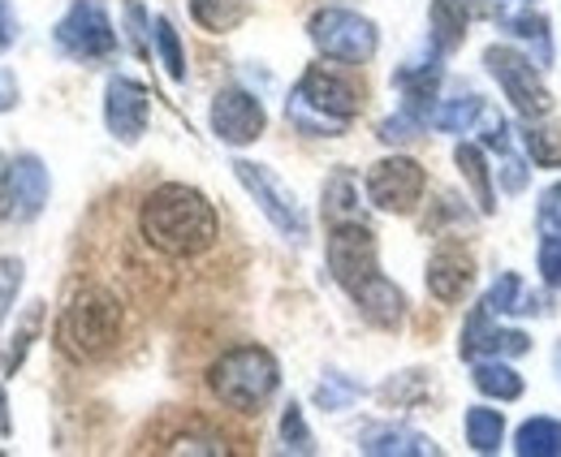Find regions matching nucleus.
<instances>
[{"label": "nucleus", "instance_id": "obj_1", "mask_svg": "<svg viewBox=\"0 0 561 457\" xmlns=\"http://www.w3.org/2000/svg\"><path fill=\"white\" fill-rule=\"evenodd\" d=\"M139 233L164 260H195L220 238V216L204 191L182 186V182H164L142 198Z\"/></svg>", "mask_w": 561, "mask_h": 457}, {"label": "nucleus", "instance_id": "obj_2", "mask_svg": "<svg viewBox=\"0 0 561 457\" xmlns=\"http://www.w3.org/2000/svg\"><path fill=\"white\" fill-rule=\"evenodd\" d=\"M126 311L108 289H82L57 320V350L70 363H100L117 350Z\"/></svg>", "mask_w": 561, "mask_h": 457}, {"label": "nucleus", "instance_id": "obj_3", "mask_svg": "<svg viewBox=\"0 0 561 457\" xmlns=\"http://www.w3.org/2000/svg\"><path fill=\"white\" fill-rule=\"evenodd\" d=\"M280 385L277 358L264 345H233L208 367V389L225 410L260 414Z\"/></svg>", "mask_w": 561, "mask_h": 457}, {"label": "nucleus", "instance_id": "obj_4", "mask_svg": "<svg viewBox=\"0 0 561 457\" xmlns=\"http://www.w3.org/2000/svg\"><path fill=\"white\" fill-rule=\"evenodd\" d=\"M354 113H358V91L329 66L307 69V73L298 78L294 95L285 100L289 126H298V134H311V138L342 134V126L354 122Z\"/></svg>", "mask_w": 561, "mask_h": 457}, {"label": "nucleus", "instance_id": "obj_5", "mask_svg": "<svg viewBox=\"0 0 561 457\" xmlns=\"http://www.w3.org/2000/svg\"><path fill=\"white\" fill-rule=\"evenodd\" d=\"M307 35H311V44L329 61H342V66L371 61L376 57V44H380L376 22L363 18V13H354V9H320V13H311Z\"/></svg>", "mask_w": 561, "mask_h": 457}, {"label": "nucleus", "instance_id": "obj_6", "mask_svg": "<svg viewBox=\"0 0 561 457\" xmlns=\"http://www.w3.org/2000/svg\"><path fill=\"white\" fill-rule=\"evenodd\" d=\"M233 173H238V182L251 191V198L260 203V212L273 220V229H280L289 242H307V229H311V225H307V212H302L298 195L280 182L268 164L233 160Z\"/></svg>", "mask_w": 561, "mask_h": 457}, {"label": "nucleus", "instance_id": "obj_7", "mask_svg": "<svg viewBox=\"0 0 561 457\" xmlns=\"http://www.w3.org/2000/svg\"><path fill=\"white\" fill-rule=\"evenodd\" d=\"M484 66H489V73L501 82L505 100H510L527 122H536V117L549 113L553 95L545 91L540 69H536L531 57H523V53H514V48H505V44H492V48H484Z\"/></svg>", "mask_w": 561, "mask_h": 457}, {"label": "nucleus", "instance_id": "obj_8", "mask_svg": "<svg viewBox=\"0 0 561 457\" xmlns=\"http://www.w3.org/2000/svg\"><path fill=\"white\" fill-rule=\"evenodd\" d=\"M57 48L78 61H104L117 53V31L100 0H73L70 13L57 22Z\"/></svg>", "mask_w": 561, "mask_h": 457}, {"label": "nucleus", "instance_id": "obj_9", "mask_svg": "<svg viewBox=\"0 0 561 457\" xmlns=\"http://www.w3.org/2000/svg\"><path fill=\"white\" fill-rule=\"evenodd\" d=\"M367 198L380 207V212H393V216H411L420 207L423 191H427V173H423L420 160L411 156H385L367 169Z\"/></svg>", "mask_w": 561, "mask_h": 457}, {"label": "nucleus", "instance_id": "obj_10", "mask_svg": "<svg viewBox=\"0 0 561 457\" xmlns=\"http://www.w3.org/2000/svg\"><path fill=\"white\" fill-rule=\"evenodd\" d=\"M329 272L333 281L354 294L358 285H367L380 263H376V233L363 225V220H337L329 229Z\"/></svg>", "mask_w": 561, "mask_h": 457}, {"label": "nucleus", "instance_id": "obj_11", "mask_svg": "<svg viewBox=\"0 0 561 457\" xmlns=\"http://www.w3.org/2000/svg\"><path fill=\"white\" fill-rule=\"evenodd\" d=\"M264 126H268V113H264V104H260L251 91L225 87V91L211 100V134H216L220 142L247 147V142H255V138L264 134Z\"/></svg>", "mask_w": 561, "mask_h": 457}, {"label": "nucleus", "instance_id": "obj_12", "mask_svg": "<svg viewBox=\"0 0 561 457\" xmlns=\"http://www.w3.org/2000/svg\"><path fill=\"white\" fill-rule=\"evenodd\" d=\"M147 117H151V95H147V87L135 82V78H126V73L108 78V91H104V122H108L113 138L139 142L142 130H147Z\"/></svg>", "mask_w": 561, "mask_h": 457}, {"label": "nucleus", "instance_id": "obj_13", "mask_svg": "<svg viewBox=\"0 0 561 457\" xmlns=\"http://www.w3.org/2000/svg\"><path fill=\"white\" fill-rule=\"evenodd\" d=\"M476 285V260L462 247H440L427 260V294L436 302H462L467 289Z\"/></svg>", "mask_w": 561, "mask_h": 457}, {"label": "nucleus", "instance_id": "obj_14", "mask_svg": "<svg viewBox=\"0 0 561 457\" xmlns=\"http://www.w3.org/2000/svg\"><path fill=\"white\" fill-rule=\"evenodd\" d=\"M48 203V169L39 156H18L9 173V216L13 220H35Z\"/></svg>", "mask_w": 561, "mask_h": 457}, {"label": "nucleus", "instance_id": "obj_15", "mask_svg": "<svg viewBox=\"0 0 561 457\" xmlns=\"http://www.w3.org/2000/svg\"><path fill=\"white\" fill-rule=\"evenodd\" d=\"M354 302H358V311H363V320L376 328H398L407 320V294L389 281V276H371L367 285H358L351 294Z\"/></svg>", "mask_w": 561, "mask_h": 457}, {"label": "nucleus", "instance_id": "obj_16", "mask_svg": "<svg viewBox=\"0 0 561 457\" xmlns=\"http://www.w3.org/2000/svg\"><path fill=\"white\" fill-rule=\"evenodd\" d=\"M363 454L371 457H436L440 445H432L423 432H411V427H371L363 432Z\"/></svg>", "mask_w": 561, "mask_h": 457}, {"label": "nucleus", "instance_id": "obj_17", "mask_svg": "<svg viewBox=\"0 0 561 457\" xmlns=\"http://www.w3.org/2000/svg\"><path fill=\"white\" fill-rule=\"evenodd\" d=\"M427 22H432V48L454 53V48L467 39L471 0H432V4H427Z\"/></svg>", "mask_w": 561, "mask_h": 457}, {"label": "nucleus", "instance_id": "obj_18", "mask_svg": "<svg viewBox=\"0 0 561 457\" xmlns=\"http://www.w3.org/2000/svg\"><path fill=\"white\" fill-rule=\"evenodd\" d=\"M518 457H561V419H527L514 436Z\"/></svg>", "mask_w": 561, "mask_h": 457}, {"label": "nucleus", "instance_id": "obj_19", "mask_svg": "<svg viewBox=\"0 0 561 457\" xmlns=\"http://www.w3.org/2000/svg\"><path fill=\"white\" fill-rule=\"evenodd\" d=\"M501 26H505V31L514 35V39L531 44V53H536L531 61H536V66H540V69L549 66L553 48H549V18H545V13H531V9H527V13H510V18L501 22Z\"/></svg>", "mask_w": 561, "mask_h": 457}, {"label": "nucleus", "instance_id": "obj_20", "mask_svg": "<svg viewBox=\"0 0 561 457\" xmlns=\"http://www.w3.org/2000/svg\"><path fill=\"white\" fill-rule=\"evenodd\" d=\"M454 160H458V169H462L467 186L476 191V203H480V212H484V216H492V212H496V198H492V182H489V164H484V151H480V147H471V142H458Z\"/></svg>", "mask_w": 561, "mask_h": 457}, {"label": "nucleus", "instance_id": "obj_21", "mask_svg": "<svg viewBox=\"0 0 561 457\" xmlns=\"http://www.w3.org/2000/svg\"><path fill=\"white\" fill-rule=\"evenodd\" d=\"M505 441V419L501 410H489V405H471L467 410V445L476 454H496Z\"/></svg>", "mask_w": 561, "mask_h": 457}, {"label": "nucleus", "instance_id": "obj_22", "mask_svg": "<svg viewBox=\"0 0 561 457\" xmlns=\"http://www.w3.org/2000/svg\"><path fill=\"white\" fill-rule=\"evenodd\" d=\"M191 13H195V22L204 31L225 35V31H233L251 13V0H191Z\"/></svg>", "mask_w": 561, "mask_h": 457}, {"label": "nucleus", "instance_id": "obj_23", "mask_svg": "<svg viewBox=\"0 0 561 457\" xmlns=\"http://www.w3.org/2000/svg\"><path fill=\"white\" fill-rule=\"evenodd\" d=\"M480 113H484V100H480L476 91H471V95H454V100H445V104L432 113V126L445 134H462L480 122Z\"/></svg>", "mask_w": 561, "mask_h": 457}, {"label": "nucleus", "instance_id": "obj_24", "mask_svg": "<svg viewBox=\"0 0 561 457\" xmlns=\"http://www.w3.org/2000/svg\"><path fill=\"white\" fill-rule=\"evenodd\" d=\"M476 389L484 392V397H496V401H514V397H523V376L501 358V363H480L476 372Z\"/></svg>", "mask_w": 561, "mask_h": 457}, {"label": "nucleus", "instance_id": "obj_25", "mask_svg": "<svg viewBox=\"0 0 561 457\" xmlns=\"http://www.w3.org/2000/svg\"><path fill=\"white\" fill-rule=\"evenodd\" d=\"M324 216H329V225L358 220V186H354L351 173H333L324 182Z\"/></svg>", "mask_w": 561, "mask_h": 457}, {"label": "nucleus", "instance_id": "obj_26", "mask_svg": "<svg viewBox=\"0 0 561 457\" xmlns=\"http://www.w3.org/2000/svg\"><path fill=\"white\" fill-rule=\"evenodd\" d=\"M151 39H156V53H160V66L173 82H186V53H182V39L173 31L169 18H156L151 22Z\"/></svg>", "mask_w": 561, "mask_h": 457}, {"label": "nucleus", "instance_id": "obj_27", "mask_svg": "<svg viewBox=\"0 0 561 457\" xmlns=\"http://www.w3.org/2000/svg\"><path fill=\"white\" fill-rule=\"evenodd\" d=\"M523 142L531 151V160H540L545 169H561V126H545V122H531L523 130Z\"/></svg>", "mask_w": 561, "mask_h": 457}, {"label": "nucleus", "instance_id": "obj_28", "mask_svg": "<svg viewBox=\"0 0 561 457\" xmlns=\"http://www.w3.org/2000/svg\"><path fill=\"white\" fill-rule=\"evenodd\" d=\"M164 454H229V445H225V436L220 432H211V427H195V432H178V436H169V445H160Z\"/></svg>", "mask_w": 561, "mask_h": 457}, {"label": "nucleus", "instance_id": "obj_29", "mask_svg": "<svg viewBox=\"0 0 561 457\" xmlns=\"http://www.w3.org/2000/svg\"><path fill=\"white\" fill-rule=\"evenodd\" d=\"M363 397V385L358 380H351V376H324L320 380V389H316V405L320 410H346L351 401H358Z\"/></svg>", "mask_w": 561, "mask_h": 457}, {"label": "nucleus", "instance_id": "obj_30", "mask_svg": "<svg viewBox=\"0 0 561 457\" xmlns=\"http://www.w3.org/2000/svg\"><path fill=\"white\" fill-rule=\"evenodd\" d=\"M280 441H285L289 454H316V441H311V427H307L298 401H289L285 414H280Z\"/></svg>", "mask_w": 561, "mask_h": 457}, {"label": "nucleus", "instance_id": "obj_31", "mask_svg": "<svg viewBox=\"0 0 561 457\" xmlns=\"http://www.w3.org/2000/svg\"><path fill=\"white\" fill-rule=\"evenodd\" d=\"M484 302H489L492 316H501V311H523V281H518L514 272H501Z\"/></svg>", "mask_w": 561, "mask_h": 457}, {"label": "nucleus", "instance_id": "obj_32", "mask_svg": "<svg viewBox=\"0 0 561 457\" xmlns=\"http://www.w3.org/2000/svg\"><path fill=\"white\" fill-rule=\"evenodd\" d=\"M536 260H540L545 285H549V289H561V233H545V238H540Z\"/></svg>", "mask_w": 561, "mask_h": 457}, {"label": "nucleus", "instance_id": "obj_33", "mask_svg": "<svg viewBox=\"0 0 561 457\" xmlns=\"http://www.w3.org/2000/svg\"><path fill=\"white\" fill-rule=\"evenodd\" d=\"M527 350H531V336H527V332H518V328H492L489 350H484V354L510 358V354H527Z\"/></svg>", "mask_w": 561, "mask_h": 457}, {"label": "nucleus", "instance_id": "obj_34", "mask_svg": "<svg viewBox=\"0 0 561 457\" xmlns=\"http://www.w3.org/2000/svg\"><path fill=\"white\" fill-rule=\"evenodd\" d=\"M427 122H423L420 113H411V108H402L398 117H389V122H380V138L385 142H407V138H415Z\"/></svg>", "mask_w": 561, "mask_h": 457}, {"label": "nucleus", "instance_id": "obj_35", "mask_svg": "<svg viewBox=\"0 0 561 457\" xmlns=\"http://www.w3.org/2000/svg\"><path fill=\"white\" fill-rule=\"evenodd\" d=\"M496 182H501V191H505V195H518V191H527V164H523L518 156H510V151H505V164H501Z\"/></svg>", "mask_w": 561, "mask_h": 457}, {"label": "nucleus", "instance_id": "obj_36", "mask_svg": "<svg viewBox=\"0 0 561 457\" xmlns=\"http://www.w3.org/2000/svg\"><path fill=\"white\" fill-rule=\"evenodd\" d=\"M536 216H540L545 233H561V182H558V186H549V191L540 195V207H536Z\"/></svg>", "mask_w": 561, "mask_h": 457}, {"label": "nucleus", "instance_id": "obj_37", "mask_svg": "<svg viewBox=\"0 0 561 457\" xmlns=\"http://www.w3.org/2000/svg\"><path fill=\"white\" fill-rule=\"evenodd\" d=\"M18 285H22V263L0 260V320H4V311H9V302H13V294H18Z\"/></svg>", "mask_w": 561, "mask_h": 457}, {"label": "nucleus", "instance_id": "obj_38", "mask_svg": "<svg viewBox=\"0 0 561 457\" xmlns=\"http://www.w3.org/2000/svg\"><path fill=\"white\" fill-rule=\"evenodd\" d=\"M13 39H18V18H13L9 0H0V53H4Z\"/></svg>", "mask_w": 561, "mask_h": 457}, {"label": "nucleus", "instance_id": "obj_39", "mask_svg": "<svg viewBox=\"0 0 561 457\" xmlns=\"http://www.w3.org/2000/svg\"><path fill=\"white\" fill-rule=\"evenodd\" d=\"M13 104H18V82H13V78L0 69V113H9Z\"/></svg>", "mask_w": 561, "mask_h": 457}, {"label": "nucleus", "instance_id": "obj_40", "mask_svg": "<svg viewBox=\"0 0 561 457\" xmlns=\"http://www.w3.org/2000/svg\"><path fill=\"white\" fill-rule=\"evenodd\" d=\"M9 173H13V164L0 156V220H9Z\"/></svg>", "mask_w": 561, "mask_h": 457}, {"label": "nucleus", "instance_id": "obj_41", "mask_svg": "<svg viewBox=\"0 0 561 457\" xmlns=\"http://www.w3.org/2000/svg\"><path fill=\"white\" fill-rule=\"evenodd\" d=\"M489 147H496V151H510V130H505V122H496V117L489 122Z\"/></svg>", "mask_w": 561, "mask_h": 457}, {"label": "nucleus", "instance_id": "obj_42", "mask_svg": "<svg viewBox=\"0 0 561 457\" xmlns=\"http://www.w3.org/2000/svg\"><path fill=\"white\" fill-rule=\"evenodd\" d=\"M553 367H558V376H561V345L553 350Z\"/></svg>", "mask_w": 561, "mask_h": 457}]
</instances>
